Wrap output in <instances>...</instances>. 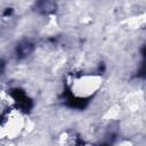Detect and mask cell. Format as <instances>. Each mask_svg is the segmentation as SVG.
<instances>
[{
    "label": "cell",
    "mask_w": 146,
    "mask_h": 146,
    "mask_svg": "<svg viewBox=\"0 0 146 146\" xmlns=\"http://www.w3.org/2000/svg\"><path fill=\"white\" fill-rule=\"evenodd\" d=\"M103 78L95 73H81L70 81V91L74 98L88 99L102 87Z\"/></svg>",
    "instance_id": "obj_1"
},
{
    "label": "cell",
    "mask_w": 146,
    "mask_h": 146,
    "mask_svg": "<svg viewBox=\"0 0 146 146\" xmlns=\"http://www.w3.org/2000/svg\"><path fill=\"white\" fill-rule=\"evenodd\" d=\"M25 120L21 111L17 108H10L1 121L0 133L7 138H16L24 130Z\"/></svg>",
    "instance_id": "obj_2"
},
{
    "label": "cell",
    "mask_w": 146,
    "mask_h": 146,
    "mask_svg": "<svg viewBox=\"0 0 146 146\" xmlns=\"http://www.w3.org/2000/svg\"><path fill=\"white\" fill-rule=\"evenodd\" d=\"M76 137L74 135H68L67 132L64 133L62 137H59V146H76L78 145Z\"/></svg>",
    "instance_id": "obj_3"
},
{
    "label": "cell",
    "mask_w": 146,
    "mask_h": 146,
    "mask_svg": "<svg viewBox=\"0 0 146 146\" xmlns=\"http://www.w3.org/2000/svg\"><path fill=\"white\" fill-rule=\"evenodd\" d=\"M116 146H131V144H130L129 141H125V140H124V141H121V143H119Z\"/></svg>",
    "instance_id": "obj_4"
},
{
    "label": "cell",
    "mask_w": 146,
    "mask_h": 146,
    "mask_svg": "<svg viewBox=\"0 0 146 146\" xmlns=\"http://www.w3.org/2000/svg\"><path fill=\"white\" fill-rule=\"evenodd\" d=\"M76 146H95L92 144H89V143H78Z\"/></svg>",
    "instance_id": "obj_5"
}]
</instances>
